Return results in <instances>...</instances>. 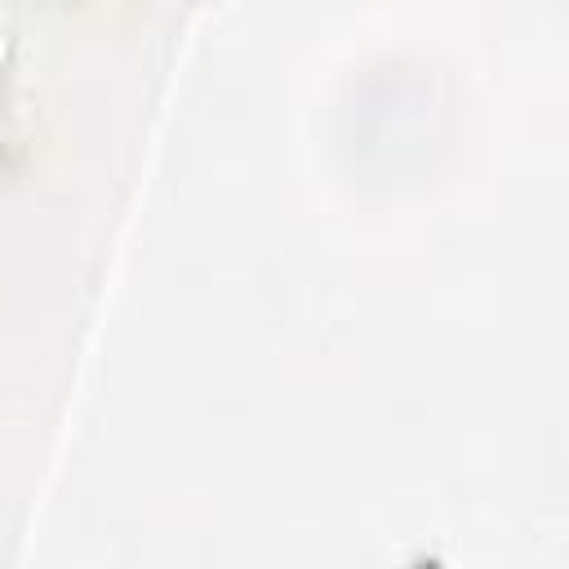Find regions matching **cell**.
<instances>
[{"mask_svg":"<svg viewBox=\"0 0 569 569\" xmlns=\"http://www.w3.org/2000/svg\"><path fill=\"white\" fill-rule=\"evenodd\" d=\"M0 62H4V40H0Z\"/></svg>","mask_w":569,"mask_h":569,"instance_id":"cell-1","label":"cell"}]
</instances>
